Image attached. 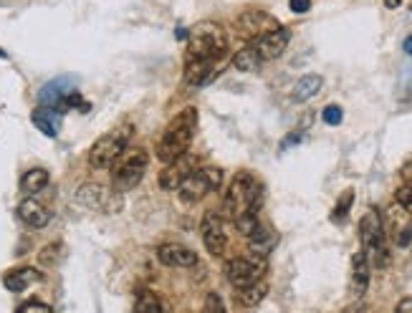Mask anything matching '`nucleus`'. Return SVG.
Segmentation results:
<instances>
[{"mask_svg":"<svg viewBox=\"0 0 412 313\" xmlns=\"http://www.w3.org/2000/svg\"><path fill=\"white\" fill-rule=\"evenodd\" d=\"M76 200H79L82 205H87V207H91V210H106L109 207V205H106L109 192H106L101 185H96V182H87V185L79 187Z\"/></svg>","mask_w":412,"mask_h":313,"instance_id":"nucleus-20","label":"nucleus"},{"mask_svg":"<svg viewBox=\"0 0 412 313\" xmlns=\"http://www.w3.org/2000/svg\"><path fill=\"white\" fill-rule=\"evenodd\" d=\"M18 217H21L28 227H35V230H38V227H46L48 222H51V212H48V207L33 198L23 200V203L18 205Z\"/></svg>","mask_w":412,"mask_h":313,"instance_id":"nucleus-15","label":"nucleus"},{"mask_svg":"<svg viewBox=\"0 0 412 313\" xmlns=\"http://www.w3.org/2000/svg\"><path fill=\"white\" fill-rule=\"evenodd\" d=\"M41 280V273L35 271V268H16V271H8L6 278H3V285L13 293H21L26 290L28 285L38 283Z\"/></svg>","mask_w":412,"mask_h":313,"instance_id":"nucleus-19","label":"nucleus"},{"mask_svg":"<svg viewBox=\"0 0 412 313\" xmlns=\"http://www.w3.org/2000/svg\"><path fill=\"white\" fill-rule=\"evenodd\" d=\"M18 313H53V311H51V306H46V303H41V301H28L18 308Z\"/></svg>","mask_w":412,"mask_h":313,"instance_id":"nucleus-32","label":"nucleus"},{"mask_svg":"<svg viewBox=\"0 0 412 313\" xmlns=\"http://www.w3.org/2000/svg\"><path fill=\"white\" fill-rule=\"evenodd\" d=\"M195 164H198V159H195L190 152H187L185 156H180V159L165 164V169L160 172V187H162V190H177L187 174L198 169Z\"/></svg>","mask_w":412,"mask_h":313,"instance_id":"nucleus-11","label":"nucleus"},{"mask_svg":"<svg viewBox=\"0 0 412 313\" xmlns=\"http://www.w3.org/2000/svg\"><path fill=\"white\" fill-rule=\"evenodd\" d=\"M266 293H268V283L266 280H258V283L248 285V288H240L238 293H235V301L245 308H253L266 298Z\"/></svg>","mask_w":412,"mask_h":313,"instance_id":"nucleus-26","label":"nucleus"},{"mask_svg":"<svg viewBox=\"0 0 412 313\" xmlns=\"http://www.w3.org/2000/svg\"><path fill=\"white\" fill-rule=\"evenodd\" d=\"M221 185H223V169L203 167L187 174L185 180H182V185L177 187V195H180L182 203L195 205L203 198H208L210 192L221 190Z\"/></svg>","mask_w":412,"mask_h":313,"instance_id":"nucleus-5","label":"nucleus"},{"mask_svg":"<svg viewBox=\"0 0 412 313\" xmlns=\"http://www.w3.org/2000/svg\"><path fill=\"white\" fill-rule=\"evenodd\" d=\"M360 240L364 245V253L384 248V222L382 212L377 207H369L360 220Z\"/></svg>","mask_w":412,"mask_h":313,"instance_id":"nucleus-10","label":"nucleus"},{"mask_svg":"<svg viewBox=\"0 0 412 313\" xmlns=\"http://www.w3.org/2000/svg\"><path fill=\"white\" fill-rule=\"evenodd\" d=\"M384 6H387V8H397V6H400V0H384Z\"/></svg>","mask_w":412,"mask_h":313,"instance_id":"nucleus-38","label":"nucleus"},{"mask_svg":"<svg viewBox=\"0 0 412 313\" xmlns=\"http://www.w3.org/2000/svg\"><path fill=\"white\" fill-rule=\"evenodd\" d=\"M273 28H279V21L266 11H245V13H240L238 21H235L238 35L250 43H256L261 35L271 33Z\"/></svg>","mask_w":412,"mask_h":313,"instance_id":"nucleus-8","label":"nucleus"},{"mask_svg":"<svg viewBox=\"0 0 412 313\" xmlns=\"http://www.w3.org/2000/svg\"><path fill=\"white\" fill-rule=\"evenodd\" d=\"M395 198H397V205L405 210H412V185H400L395 192Z\"/></svg>","mask_w":412,"mask_h":313,"instance_id":"nucleus-31","label":"nucleus"},{"mask_svg":"<svg viewBox=\"0 0 412 313\" xmlns=\"http://www.w3.org/2000/svg\"><path fill=\"white\" fill-rule=\"evenodd\" d=\"M263 64V58L258 56L256 46L253 43H248V46H243L238 53H235V58H233V66L238 71H243V74H253V71H258Z\"/></svg>","mask_w":412,"mask_h":313,"instance_id":"nucleus-25","label":"nucleus"},{"mask_svg":"<svg viewBox=\"0 0 412 313\" xmlns=\"http://www.w3.org/2000/svg\"><path fill=\"white\" fill-rule=\"evenodd\" d=\"M195 129H198V109H195V106H187V109H182L180 114L167 124L162 140L157 144V159L162 164H169V162H174V159L185 156L187 152H190Z\"/></svg>","mask_w":412,"mask_h":313,"instance_id":"nucleus-1","label":"nucleus"},{"mask_svg":"<svg viewBox=\"0 0 412 313\" xmlns=\"http://www.w3.org/2000/svg\"><path fill=\"white\" fill-rule=\"evenodd\" d=\"M74 79L71 76H58L53 81L43 84V89L38 91V104L48 106V109H64V101L71 91H74Z\"/></svg>","mask_w":412,"mask_h":313,"instance_id":"nucleus-13","label":"nucleus"},{"mask_svg":"<svg viewBox=\"0 0 412 313\" xmlns=\"http://www.w3.org/2000/svg\"><path fill=\"white\" fill-rule=\"evenodd\" d=\"M352 205H355V192L347 190L342 198H339V203L334 205V210H331V222H344V220H347Z\"/></svg>","mask_w":412,"mask_h":313,"instance_id":"nucleus-27","label":"nucleus"},{"mask_svg":"<svg viewBox=\"0 0 412 313\" xmlns=\"http://www.w3.org/2000/svg\"><path fill=\"white\" fill-rule=\"evenodd\" d=\"M342 313H362V311H360V308H344Z\"/></svg>","mask_w":412,"mask_h":313,"instance_id":"nucleus-39","label":"nucleus"},{"mask_svg":"<svg viewBox=\"0 0 412 313\" xmlns=\"http://www.w3.org/2000/svg\"><path fill=\"white\" fill-rule=\"evenodd\" d=\"M369 261H367V253L364 250H360V253H355V258H352V283H349V288H352V293L355 296H362L367 290V285H369Z\"/></svg>","mask_w":412,"mask_h":313,"instance_id":"nucleus-17","label":"nucleus"},{"mask_svg":"<svg viewBox=\"0 0 412 313\" xmlns=\"http://www.w3.org/2000/svg\"><path fill=\"white\" fill-rule=\"evenodd\" d=\"M129 132H109L104 137L94 142V147L89 149V164L94 169H106L122 156V152L127 149Z\"/></svg>","mask_w":412,"mask_h":313,"instance_id":"nucleus-7","label":"nucleus"},{"mask_svg":"<svg viewBox=\"0 0 412 313\" xmlns=\"http://www.w3.org/2000/svg\"><path fill=\"white\" fill-rule=\"evenodd\" d=\"M392 313H412V298H402Z\"/></svg>","mask_w":412,"mask_h":313,"instance_id":"nucleus-35","label":"nucleus"},{"mask_svg":"<svg viewBox=\"0 0 412 313\" xmlns=\"http://www.w3.org/2000/svg\"><path fill=\"white\" fill-rule=\"evenodd\" d=\"M228 53L226 30L213 21H203L187 33V56L185 61H213L218 64Z\"/></svg>","mask_w":412,"mask_h":313,"instance_id":"nucleus-3","label":"nucleus"},{"mask_svg":"<svg viewBox=\"0 0 412 313\" xmlns=\"http://www.w3.org/2000/svg\"><path fill=\"white\" fill-rule=\"evenodd\" d=\"M200 232H203V243L208 248V253L213 258H223L228 248V232H226V220H223L221 212H205L203 225H200Z\"/></svg>","mask_w":412,"mask_h":313,"instance_id":"nucleus-9","label":"nucleus"},{"mask_svg":"<svg viewBox=\"0 0 412 313\" xmlns=\"http://www.w3.org/2000/svg\"><path fill=\"white\" fill-rule=\"evenodd\" d=\"M33 124L38 132H43L46 137H58V129H61V109H48V106H38L33 111Z\"/></svg>","mask_w":412,"mask_h":313,"instance_id":"nucleus-18","label":"nucleus"},{"mask_svg":"<svg viewBox=\"0 0 412 313\" xmlns=\"http://www.w3.org/2000/svg\"><path fill=\"white\" fill-rule=\"evenodd\" d=\"M157 258L167 268H192L198 266V253L180 243H162L157 248Z\"/></svg>","mask_w":412,"mask_h":313,"instance_id":"nucleus-14","label":"nucleus"},{"mask_svg":"<svg viewBox=\"0 0 412 313\" xmlns=\"http://www.w3.org/2000/svg\"><path fill=\"white\" fill-rule=\"evenodd\" d=\"M150 164V154L142 147L134 149H124L122 156L111 164V182L119 192L132 190L134 185H140V180L145 177V169Z\"/></svg>","mask_w":412,"mask_h":313,"instance_id":"nucleus-4","label":"nucleus"},{"mask_svg":"<svg viewBox=\"0 0 412 313\" xmlns=\"http://www.w3.org/2000/svg\"><path fill=\"white\" fill-rule=\"evenodd\" d=\"M263 203V190L258 180L250 172H238L228 185L226 198H223V212L233 222L240 220L243 215H258V207Z\"/></svg>","mask_w":412,"mask_h":313,"instance_id":"nucleus-2","label":"nucleus"},{"mask_svg":"<svg viewBox=\"0 0 412 313\" xmlns=\"http://www.w3.org/2000/svg\"><path fill=\"white\" fill-rule=\"evenodd\" d=\"M215 76H218V64H213V61H185L187 86H205Z\"/></svg>","mask_w":412,"mask_h":313,"instance_id":"nucleus-16","label":"nucleus"},{"mask_svg":"<svg viewBox=\"0 0 412 313\" xmlns=\"http://www.w3.org/2000/svg\"><path fill=\"white\" fill-rule=\"evenodd\" d=\"M203 313H226V306H223V298L218 296V293H208V296H205Z\"/></svg>","mask_w":412,"mask_h":313,"instance_id":"nucleus-30","label":"nucleus"},{"mask_svg":"<svg viewBox=\"0 0 412 313\" xmlns=\"http://www.w3.org/2000/svg\"><path fill=\"white\" fill-rule=\"evenodd\" d=\"M289 41H291V30L286 25H279V28H273L271 33L261 35L253 46H256L258 56L263 61H273V58L284 56V51L289 48Z\"/></svg>","mask_w":412,"mask_h":313,"instance_id":"nucleus-12","label":"nucleus"},{"mask_svg":"<svg viewBox=\"0 0 412 313\" xmlns=\"http://www.w3.org/2000/svg\"><path fill=\"white\" fill-rule=\"evenodd\" d=\"M61 250H64V245L61 243H53V245H46V248L41 250V263L43 266H56V263H61V258H64V253H61Z\"/></svg>","mask_w":412,"mask_h":313,"instance_id":"nucleus-28","label":"nucleus"},{"mask_svg":"<svg viewBox=\"0 0 412 313\" xmlns=\"http://www.w3.org/2000/svg\"><path fill=\"white\" fill-rule=\"evenodd\" d=\"M400 174H402V185H412V162H407Z\"/></svg>","mask_w":412,"mask_h":313,"instance_id":"nucleus-36","label":"nucleus"},{"mask_svg":"<svg viewBox=\"0 0 412 313\" xmlns=\"http://www.w3.org/2000/svg\"><path fill=\"white\" fill-rule=\"evenodd\" d=\"M395 243H397V248H407V245L412 243V225H405L395 232Z\"/></svg>","mask_w":412,"mask_h":313,"instance_id":"nucleus-33","label":"nucleus"},{"mask_svg":"<svg viewBox=\"0 0 412 313\" xmlns=\"http://www.w3.org/2000/svg\"><path fill=\"white\" fill-rule=\"evenodd\" d=\"M289 6H291V11L301 16V13L311 11V0H289Z\"/></svg>","mask_w":412,"mask_h":313,"instance_id":"nucleus-34","label":"nucleus"},{"mask_svg":"<svg viewBox=\"0 0 412 313\" xmlns=\"http://www.w3.org/2000/svg\"><path fill=\"white\" fill-rule=\"evenodd\" d=\"M48 182H51V174H48L43 167H33L21 177V192H26L28 198H33L35 192L46 190Z\"/></svg>","mask_w":412,"mask_h":313,"instance_id":"nucleus-23","label":"nucleus"},{"mask_svg":"<svg viewBox=\"0 0 412 313\" xmlns=\"http://www.w3.org/2000/svg\"><path fill=\"white\" fill-rule=\"evenodd\" d=\"M134 313H169V308L165 306V301L157 296L155 290H140L134 298Z\"/></svg>","mask_w":412,"mask_h":313,"instance_id":"nucleus-24","label":"nucleus"},{"mask_svg":"<svg viewBox=\"0 0 412 313\" xmlns=\"http://www.w3.org/2000/svg\"><path fill=\"white\" fill-rule=\"evenodd\" d=\"M273 245H276V232L268 230V227H263V225H258L256 230L248 235V250L253 253V256L266 258L273 250Z\"/></svg>","mask_w":412,"mask_h":313,"instance_id":"nucleus-21","label":"nucleus"},{"mask_svg":"<svg viewBox=\"0 0 412 313\" xmlns=\"http://www.w3.org/2000/svg\"><path fill=\"white\" fill-rule=\"evenodd\" d=\"M402 48H405L407 56H412V35H407V38H405V46H402Z\"/></svg>","mask_w":412,"mask_h":313,"instance_id":"nucleus-37","label":"nucleus"},{"mask_svg":"<svg viewBox=\"0 0 412 313\" xmlns=\"http://www.w3.org/2000/svg\"><path fill=\"white\" fill-rule=\"evenodd\" d=\"M321 86H324V79H321L319 74H306V76H301L296 81V86H294V101H308V99H313L316 93L321 91Z\"/></svg>","mask_w":412,"mask_h":313,"instance_id":"nucleus-22","label":"nucleus"},{"mask_svg":"<svg viewBox=\"0 0 412 313\" xmlns=\"http://www.w3.org/2000/svg\"><path fill=\"white\" fill-rule=\"evenodd\" d=\"M321 119H324V124H329V127H337V124H342V119H344L342 106L329 104L324 111H321Z\"/></svg>","mask_w":412,"mask_h":313,"instance_id":"nucleus-29","label":"nucleus"},{"mask_svg":"<svg viewBox=\"0 0 412 313\" xmlns=\"http://www.w3.org/2000/svg\"><path fill=\"white\" fill-rule=\"evenodd\" d=\"M263 271H266V258L253 256V253L245 258H233V261L226 263V275L235 290L258 283L263 278Z\"/></svg>","mask_w":412,"mask_h":313,"instance_id":"nucleus-6","label":"nucleus"}]
</instances>
